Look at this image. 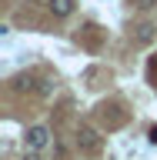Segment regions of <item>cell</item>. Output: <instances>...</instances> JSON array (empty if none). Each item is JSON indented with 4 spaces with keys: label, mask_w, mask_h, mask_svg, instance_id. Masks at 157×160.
I'll list each match as a JSON object with an SVG mask.
<instances>
[{
    "label": "cell",
    "mask_w": 157,
    "mask_h": 160,
    "mask_svg": "<svg viewBox=\"0 0 157 160\" xmlns=\"http://www.w3.org/2000/svg\"><path fill=\"white\" fill-rule=\"evenodd\" d=\"M50 10H54V17H67L74 10V0H50Z\"/></svg>",
    "instance_id": "obj_4"
},
{
    "label": "cell",
    "mask_w": 157,
    "mask_h": 160,
    "mask_svg": "<svg viewBox=\"0 0 157 160\" xmlns=\"http://www.w3.org/2000/svg\"><path fill=\"white\" fill-rule=\"evenodd\" d=\"M147 140H150V143L157 147V127H150V130H147Z\"/></svg>",
    "instance_id": "obj_7"
},
{
    "label": "cell",
    "mask_w": 157,
    "mask_h": 160,
    "mask_svg": "<svg viewBox=\"0 0 157 160\" xmlns=\"http://www.w3.org/2000/svg\"><path fill=\"white\" fill-rule=\"evenodd\" d=\"M24 140H27L30 150H44V147H47V140H50V130L47 127H30Z\"/></svg>",
    "instance_id": "obj_1"
},
{
    "label": "cell",
    "mask_w": 157,
    "mask_h": 160,
    "mask_svg": "<svg viewBox=\"0 0 157 160\" xmlns=\"http://www.w3.org/2000/svg\"><path fill=\"white\" fill-rule=\"evenodd\" d=\"M24 160H40V157H37V150H30V153H24Z\"/></svg>",
    "instance_id": "obj_8"
},
{
    "label": "cell",
    "mask_w": 157,
    "mask_h": 160,
    "mask_svg": "<svg viewBox=\"0 0 157 160\" xmlns=\"http://www.w3.org/2000/svg\"><path fill=\"white\" fill-rule=\"evenodd\" d=\"M77 143H80V150L94 153V150L100 147V137H97V133H94L90 127H80V133H77Z\"/></svg>",
    "instance_id": "obj_2"
},
{
    "label": "cell",
    "mask_w": 157,
    "mask_h": 160,
    "mask_svg": "<svg viewBox=\"0 0 157 160\" xmlns=\"http://www.w3.org/2000/svg\"><path fill=\"white\" fill-rule=\"evenodd\" d=\"M13 87H17V90H37V80H34V77H17Z\"/></svg>",
    "instance_id": "obj_5"
},
{
    "label": "cell",
    "mask_w": 157,
    "mask_h": 160,
    "mask_svg": "<svg viewBox=\"0 0 157 160\" xmlns=\"http://www.w3.org/2000/svg\"><path fill=\"white\" fill-rule=\"evenodd\" d=\"M154 37H157V27H154V23H140L137 33H134V40H137V43H150Z\"/></svg>",
    "instance_id": "obj_3"
},
{
    "label": "cell",
    "mask_w": 157,
    "mask_h": 160,
    "mask_svg": "<svg viewBox=\"0 0 157 160\" xmlns=\"http://www.w3.org/2000/svg\"><path fill=\"white\" fill-rule=\"evenodd\" d=\"M134 7H140V10H150V7H157V0H130Z\"/></svg>",
    "instance_id": "obj_6"
}]
</instances>
